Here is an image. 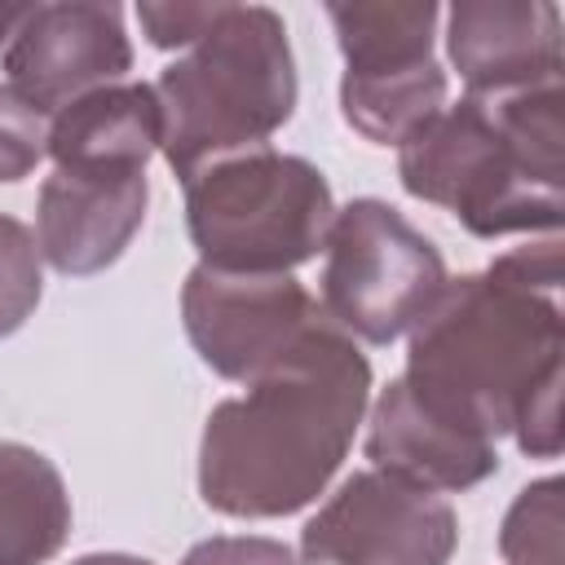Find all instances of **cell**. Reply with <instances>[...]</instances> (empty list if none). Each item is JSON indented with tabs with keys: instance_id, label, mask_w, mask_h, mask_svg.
<instances>
[{
	"instance_id": "8fae6325",
	"label": "cell",
	"mask_w": 565,
	"mask_h": 565,
	"mask_svg": "<svg viewBox=\"0 0 565 565\" xmlns=\"http://www.w3.org/2000/svg\"><path fill=\"white\" fill-rule=\"evenodd\" d=\"M150 185L146 172H97V168H53L35 203L40 256L66 274H102L124 256L146 221Z\"/></svg>"
},
{
	"instance_id": "ba28073f",
	"label": "cell",
	"mask_w": 565,
	"mask_h": 565,
	"mask_svg": "<svg viewBox=\"0 0 565 565\" xmlns=\"http://www.w3.org/2000/svg\"><path fill=\"white\" fill-rule=\"evenodd\" d=\"M455 547V508L380 468L344 477L300 530L305 565H450Z\"/></svg>"
},
{
	"instance_id": "2e32d148",
	"label": "cell",
	"mask_w": 565,
	"mask_h": 565,
	"mask_svg": "<svg viewBox=\"0 0 565 565\" xmlns=\"http://www.w3.org/2000/svg\"><path fill=\"white\" fill-rule=\"evenodd\" d=\"M508 565H561V477L530 481L499 525Z\"/></svg>"
},
{
	"instance_id": "7c38bea8",
	"label": "cell",
	"mask_w": 565,
	"mask_h": 565,
	"mask_svg": "<svg viewBox=\"0 0 565 565\" xmlns=\"http://www.w3.org/2000/svg\"><path fill=\"white\" fill-rule=\"evenodd\" d=\"M446 53L468 97L561 84V9L552 0H459L446 9Z\"/></svg>"
},
{
	"instance_id": "ac0fdd59",
	"label": "cell",
	"mask_w": 565,
	"mask_h": 565,
	"mask_svg": "<svg viewBox=\"0 0 565 565\" xmlns=\"http://www.w3.org/2000/svg\"><path fill=\"white\" fill-rule=\"evenodd\" d=\"M44 154H49V115L35 110L9 84H0V185L31 177Z\"/></svg>"
},
{
	"instance_id": "277c9868",
	"label": "cell",
	"mask_w": 565,
	"mask_h": 565,
	"mask_svg": "<svg viewBox=\"0 0 565 565\" xmlns=\"http://www.w3.org/2000/svg\"><path fill=\"white\" fill-rule=\"evenodd\" d=\"M296 57L287 22L269 4H225L221 18L163 66V159L185 181L199 168L269 146L296 110Z\"/></svg>"
},
{
	"instance_id": "7a4b0ae2",
	"label": "cell",
	"mask_w": 565,
	"mask_h": 565,
	"mask_svg": "<svg viewBox=\"0 0 565 565\" xmlns=\"http://www.w3.org/2000/svg\"><path fill=\"white\" fill-rule=\"evenodd\" d=\"M406 335L402 384L428 411L486 441L512 433L530 459L561 455L565 318L556 296L494 269L446 278Z\"/></svg>"
},
{
	"instance_id": "5b68a950",
	"label": "cell",
	"mask_w": 565,
	"mask_h": 565,
	"mask_svg": "<svg viewBox=\"0 0 565 565\" xmlns=\"http://www.w3.org/2000/svg\"><path fill=\"white\" fill-rule=\"evenodd\" d=\"M181 185L199 265L230 274H291L322 252L335 221L327 177L274 146L225 154Z\"/></svg>"
},
{
	"instance_id": "5bb4252c",
	"label": "cell",
	"mask_w": 565,
	"mask_h": 565,
	"mask_svg": "<svg viewBox=\"0 0 565 565\" xmlns=\"http://www.w3.org/2000/svg\"><path fill=\"white\" fill-rule=\"evenodd\" d=\"M163 146V110L154 84H106L49 119V159L57 168L97 172H146L150 154Z\"/></svg>"
},
{
	"instance_id": "9a60e30c",
	"label": "cell",
	"mask_w": 565,
	"mask_h": 565,
	"mask_svg": "<svg viewBox=\"0 0 565 565\" xmlns=\"http://www.w3.org/2000/svg\"><path fill=\"white\" fill-rule=\"evenodd\" d=\"M71 534V494L57 463L22 441H0V565H44Z\"/></svg>"
},
{
	"instance_id": "52a82bcc",
	"label": "cell",
	"mask_w": 565,
	"mask_h": 565,
	"mask_svg": "<svg viewBox=\"0 0 565 565\" xmlns=\"http://www.w3.org/2000/svg\"><path fill=\"white\" fill-rule=\"evenodd\" d=\"M344 53L340 115L375 146H402L446 106V71L433 57V0L327 4Z\"/></svg>"
},
{
	"instance_id": "d6986e66",
	"label": "cell",
	"mask_w": 565,
	"mask_h": 565,
	"mask_svg": "<svg viewBox=\"0 0 565 565\" xmlns=\"http://www.w3.org/2000/svg\"><path fill=\"white\" fill-rule=\"evenodd\" d=\"M181 565H305L287 543L265 534H212L194 543Z\"/></svg>"
},
{
	"instance_id": "6da1fadb",
	"label": "cell",
	"mask_w": 565,
	"mask_h": 565,
	"mask_svg": "<svg viewBox=\"0 0 565 565\" xmlns=\"http://www.w3.org/2000/svg\"><path fill=\"white\" fill-rule=\"evenodd\" d=\"M371 402V362L327 313L243 397L212 406L199 494L238 521L296 516L331 486Z\"/></svg>"
},
{
	"instance_id": "4fadbf2b",
	"label": "cell",
	"mask_w": 565,
	"mask_h": 565,
	"mask_svg": "<svg viewBox=\"0 0 565 565\" xmlns=\"http://www.w3.org/2000/svg\"><path fill=\"white\" fill-rule=\"evenodd\" d=\"M366 459H371V468L393 472L433 494H459V490L481 486L490 472H499L494 441L428 411L402 384V375L388 380V388L371 406Z\"/></svg>"
},
{
	"instance_id": "ffe728a7",
	"label": "cell",
	"mask_w": 565,
	"mask_h": 565,
	"mask_svg": "<svg viewBox=\"0 0 565 565\" xmlns=\"http://www.w3.org/2000/svg\"><path fill=\"white\" fill-rule=\"evenodd\" d=\"M225 4H137V22L146 31V40L154 49H190L216 18Z\"/></svg>"
},
{
	"instance_id": "8992f818",
	"label": "cell",
	"mask_w": 565,
	"mask_h": 565,
	"mask_svg": "<svg viewBox=\"0 0 565 565\" xmlns=\"http://www.w3.org/2000/svg\"><path fill=\"white\" fill-rule=\"evenodd\" d=\"M322 313L366 344H393L446 287L437 243L384 199H353L322 238Z\"/></svg>"
},
{
	"instance_id": "7402d4cb",
	"label": "cell",
	"mask_w": 565,
	"mask_h": 565,
	"mask_svg": "<svg viewBox=\"0 0 565 565\" xmlns=\"http://www.w3.org/2000/svg\"><path fill=\"white\" fill-rule=\"evenodd\" d=\"M71 565H154V561L128 556V552H88V556H79V561H71Z\"/></svg>"
},
{
	"instance_id": "9c48e42d",
	"label": "cell",
	"mask_w": 565,
	"mask_h": 565,
	"mask_svg": "<svg viewBox=\"0 0 565 565\" xmlns=\"http://www.w3.org/2000/svg\"><path fill=\"white\" fill-rule=\"evenodd\" d=\"M322 318L291 274H230L194 265L181 287V322L194 353L221 380H256Z\"/></svg>"
},
{
	"instance_id": "603a6c76",
	"label": "cell",
	"mask_w": 565,
	"mask_h": 565,
	"mask_svg": "<svg viewBox=\"0 0 565 565\" xmlns=\"http://www.w3.org/2000/svg\"><path fill=\"white\" fill-rule=\"evenodd\" d=\"M22 18H26V4H0V44H9V35L18 31Z\"/></svg>"
},
{
	"instance_id": "e0dca14e",
	"label": "cell",
	"mask_w": 565,
	"mask_h": 565,
	"mask_svg": "<svg viewBox=\"0 0 565 565\" xmlns=\"http://www.w3.org/2000/svg\"><path fill=\"white\" fill-rule=\"evenodd\" d=\"M40 291H44V256L35 230L0 212V340L13 335L35 313Z\"/></svg>"
},
{
	"instance_id": "44dd1931",
	"label": "cell",
	"mask_w": 565,
	"mask_h": 565,
	"mask_svg": "<svg viewBox=\"0 0 565 565\" xmlns=\"http://www.w3.org/2000/svg\"><path fill=\"white\" fill-rule=\"evenodd\" d=\"M494 274H503L508 282H521L530 291H556L561 287V234H547L543 243H525L503 252L499 260H490Z\"/></svg>"
},
{
	"instance_id": "3957f363",
	"label": "cell",
	"mask_w": 565,
	"mask_h": 565,
	"mask_svg": "<svg viewBox=\"0 0 565 565\" xmlns=\"http://www.w3.org/2000/svg\"><path fill=\"white\" fill-rule=\"evenodd\" d=\"M402 190L477 238L556 234L565 212V97L539 84L459 97L397 146Z\"/></svg>"
},
{
	"instance_id": "30bf717a",
	"label": "cell",
	"mask_w": 565,
	"mask_h": 565,
	"mask_svg": "<svg viewBox=\"0 0 565 565\" xmlns=\"http://www.w3.org/2000/svg\"><path fill=\"white\" fill-rule=\"evenodd\" d=\"M0 66L13 93H22L35 110L57 115L93 88L124 84L132 71L124 9L110 0L26 4V18L0 53Z\"/></svg>"
}]
</instances>
